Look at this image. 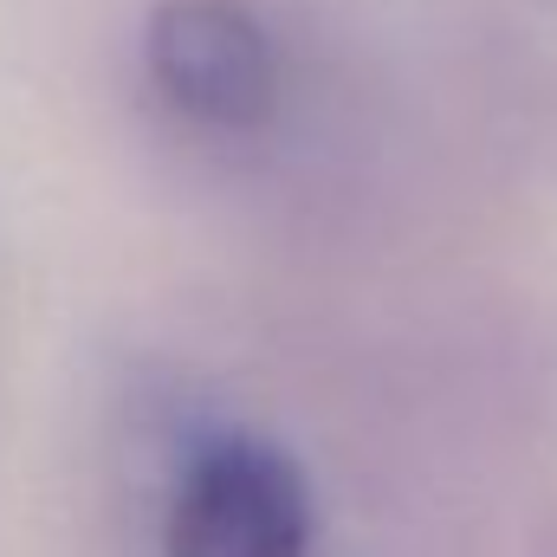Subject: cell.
I'll use <instances>...</instances> for the list:
<instances>
[{
    "mask_svg": "<svg viewBox=\"0 0 557 557\" xmlns=\"http://www.w3.org/2000/svg\"><path fill=\"white\" fill-rule=\"evenodd\" d=\"M318 506L305 467L253 428L208 434L162 519L169 557H311Z\"/></svg>",
    "mask_w": 557,
    "mask_h": 557,
    "instance_id": "obj_1",
    "label": "cell"
},
{
    "mask_svg": "<svg viewBox=\"0 0 557 557\" xmlns=\"http://www.w3.org/2000/svg\"><path fill=\"white\" fill-rule=\"evenodd\" d=\"M143 72L195 131H260L278 98V52L253 0H156L143 20Z\"/></svg>",
    "mask_w": 557,
    "mask_h": 557,
    "instance_id": "obj_2",
    "label": "cell"
}]
</instances>
